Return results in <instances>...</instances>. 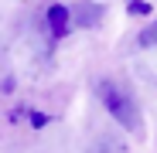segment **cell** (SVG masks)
<instances>
[{"mask_svg": "<svg viewBox=\"0 0 157 153\" xmlns=\"http://www.w3.org/2000/svg\"><path fill=\"white\" fill-rule=\"evenodd\" d=\"M68 24H72V10L68 7H51L48 10V27H51V38H65L68 34Z\"/></svg>", "mask_w": 157, "mask_h": 153, "instance_id": "obj_3", "label": "cell"}, {"mask_svg": "<svg viewBox=\"0 0 157 153\" xmlns=\"http://www.w3.org/2000/svg\"><path fill=\"white\" fill-rule=\"evenodd\" d=\"M96 95H99V102L106 106V112L113 116V122H120L123 129H130V133H140V106H137V99H133V92H130L123 82H116V78H99L96 82Z\"/></svg>", "mask_w": 157, "mask_h": 153, "instance_id": "obj_1", "label": "cell"}, {"mask_svg": "<svg viewBox=\"0 0 157 153\" xmlns=\"http://www.w3.org/2000/svg\"><path fill=\"white\" fill-rule=\"evenodd\" d=\"M86 153H130V150H126V143H123L120 136H113V133H99V136L86 146Z\"/></svg>", "mask_w": 157, "mask_h": 153, "instance_id": "obj_2", "label": "cell"}, {"mask_svg": "<svg viewBox=\"0 0 157 153\" xmlns=\"http://www.w3.org/2000/svg\"><path fill=\"white\" fill-rule=\"evenodd\" d=\"M140 44H157V20H154L150 27H147V31L140 34Z\"/></svg>", "mask_w": 157, "mask_h": 153, "instance_id": "obj_4", "label": "cell"}]
</instances>
